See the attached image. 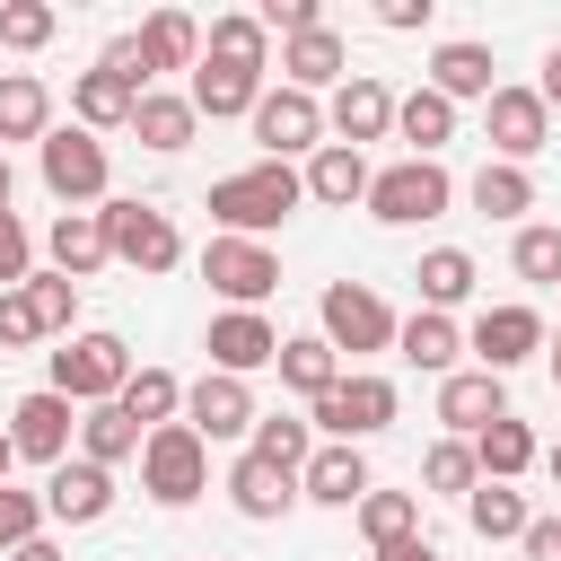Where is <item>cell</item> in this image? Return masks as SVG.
Listing matches in <instances>:
<instances>
[{"mask_svg":"<svg viewBox=\"0 0 561 561\" xmlns=\"http://www.w3.org/2000/svg\"><path fill=\"white\" fill-rule=\"evenodd\" d=\"M298 202H307V175L280 167V158H254V167H237V175L210 184V219H219V237H272Z\"/></svg>","mask_w":561,"mask_h":561,"instance_id":"6da1fadb","label":"cell"},{"mask_svg":"<svg viewBox=\"0 0 561 561\" xmlns=\"http://www.w3.org/2000/svg\"><path fill=\"white\" fill-rule=\"evenodd\" d=\"M140 491H149L158 508H193V500L210 491V438H202L193 421L149 430V438H140Z\"/></svg>","mask_w":561,"mask_h":561,"instance_id":"7a4b0ae2","label":"cell"},{"mask_svg":"<svg viewBox=\"0 0 561 561\" xmlns=\"http://www.w3.org/2000/svg\"><path fill=\"white\" fill-rule=\"evenodd\" d=\"M316 333L342 351V359H368V351H394V333H403V316L368 289V280H333L324 298H316Z\"/></svg>","mask_w":561,"mask_h":561,"instance_id":"3957f363","label":"cell"},{"mask_svg":"<svg viewBox=\"0 0 561 561\" xmlns=\"http://www.w3.org/2000/svg\"><path fill=\"white\" fill-rule=\"evenodd\" d=\"M456 202V175L438 167V158H394V167H377V184H368V219L377 228H421V219H438Z\"/></svg>","mask_w":561,"mask_h":561,"instance_id":"277c9868","label":"cell"},{"mask_svg":"<svg viewBox=\"0 0 561 561\" xmlns=\"http://www.w3.org/2000/svg\"><path fill=\"white\" fill-rule=\"evenodd\" d=\"M123 386H131V342L123 333H70L53 351V394H70L79 412L88 403H114Z\"/></svg>","mask_w":561,"mask_h":561,"instance_id":"5b68a950","label":"cell"},{"mask_svg":"<svg viewBox=\"0 0 561 561\" xmlns=\"http://www.w3.org/2000/svg\"><path fill=\"white\" fill-rule=\"evenodd\" d=\"M394 412H403V394H394V377H368V368H351L333 394H316L307 403V430H324V438H342V447H359V438H377V430H394Z\"/></svg>","mask_w":561,"mask_h":561,"instance_id":"8992f818","label":"cell"},{"mask_svg":"<svg viewBox=\"0 0 561 561\" xmlns=\"http://www.w3.org/2000/svg\"><path fill=\"white\" fill-rule=\"evenodd\" d=\"M35 158H44V193H53L61 210H96V202H105V175H114V167H105V140H96V131L61 123V131H44Z\"/></svg>","mask_w":561,"mask_h":561,"instance_id":"52a82bcc","label":"cell"},{"mask_svg":"<svg viewBox=\"0 0 561 561\" xmlns=\"http://www.w3.org/2000/svg\"><path fill=\"white\" fill-rule=\"evenodd\" d=\"M105 210V245H114V263H131V272H175L184 263V228L158 210V202H96Z\"/></svg>","mask_w":561,"mask_h":561,"instance_id":"ba28073f","label":"cell"},{"mask_svg":"<svg viewBox=\"0 0 561 561\" xmlns=\"http://www.w3.org/2000/svg\"><path fill=\"white\" fill-rule=\"evenodd\" d=\"M140 96H149V79H140V70L123 61V44H114L96 70H79V88H70V114H79V131H131Z\"/></svg>","mask_w":561,"mask_h":561,"instance_id":"9c48e42d","label":"cell"},{"mask_svg":"<svg viewBox=\"0 0 561 561\" xmlns=\"http://www.w3.org/2000/svg\"><path fill=\"white\" fill-rule=\"evenodd\" d=\"M245 123H254L263 158H280V167L324 149V96H307V88H263V105H254Z\"/></svg>","mask_w":561,"mask_h":561,"instance_id":"30bf717a","label":"cell"},{"mask_svg":"<svg viewBox=\"0 0 561 561\" xmlns=\"http://www.w3.org/2000/svg\"><path fill=\"white\" fill-rule=\"evenodd\" d=\"M202 280H210L228 307H263V298L280 289V254H272L263 237H210V245H202Z\"/></svg>","mask_w":561,"mask_h":561,"instance_id":"8fae6325","label":"cell"},{"mask_svg":"<svg viewBox=\"0 0 561 561\" xmlns=\"http://www.w3.org/2000/svg\"><path fill=\"white\" fill-rule=\"evenodd\" d=\"M280 324L263 316V307H219L210 316V333H202V351H210V368L219 377H254V368H280Z\"/></svg>","mask_w":561,"mask_h":561,"instance_id":"7c38bea8","label":"cell"},{"mask_svg":"<svg viewBox=\"0 0 561 561\" xmlns=\"http://www.w3.org/2000/svg\"><path fill=\"white\" fill-rule=\"evenodd\" d=\"M465 351H473V368H491V377H508V368H526L535 351H543V316L535 307H482L473 324H465Z\"/></svg>","mask_w":561,"mask_h":561,"instance_id":"4fadbf2b","label":"cell"},{"mask_svg":"<svg viewBox=\"0 0 561 561\" xmlns=\"http://www.w3.org/2000/svg\"><path fill=\"white\" fill-rule=\"evenodd\" d=\"M9 438H18V456H35V465L53 473V465H70L79 403H70V394H53V386H35V394H18V403H9Z\"/></svg>","mask_w":561,"mask_h":561,"instance_id":"5bb4252c","label":"cell"},{"mask_svg":"<svg viewBox=\"0 0 561 561\" xmlns=\"http://www.w3.org/2000/svg\"><path fill=\"white\" fill-rule=\"evenodd\" d=\"M482 131H491V158H500V167H526V158L552 140V105H543L535 88H491Z\"/></svg>","mask_w":561,"mask_h":561,"instance_id":"9a60e30c","label":"cell"},{"mask_svg":"<svg viewBox=\"0 0 561 561\" xmlns=\"http://www.w3.org/2000/svg\"><path fill=\"white\" fill-rule=\"evenodd\" d=\"M123 61H131L140 79H158V70H202V26H193L184 9H149L140 35H123Z\"/></svg>","mask_w":561,"mask_h":561,"instance_id":"2e32d148","label":"cell"},{"mask_svg":"<svg viewBox=\"0 0 561 561\" xmlns=\"http://www.w3.org/2000/svg\"><path fill=\"white\" fill-rule=\"evenodd\" d=\"M324 131H333L342 149L386 140V131H394V88H386V79H368V70H351V79L333 88V105H324Z\"/></svg>","mask_w":561,"mask_h":561,"instance_id":"e0dca14e","label":"cell"},{"mask_svg":"<svg viewBox=\"0 0 561 561\" xmlns=\"http://www.w3.org/2000/svg\"><path fill=\"white\" fill-rule=\"evenodd\" d=\"M184 421L202 430V438H254V386L245 377H219V368H202L193 386H184Z\"/></svg>","mask_w":561,"mask_h":561,"instance_id":"ac0fdd59","label":"cell"},{"mask_svg":"<svg viewBox=\"0 0 561 561\" xmlns=\"http://www.w3.org/2000/svg\"><path fill=\"white\" fill-rule=\"evenodd\" d=\"M438 421H447V438H482L491 421H508V386L491 368H456V377H438Z\"/></svg>","mask_w":561,"mask_h":561,"instance_id":"d6986e66","label":"cell"},{"mask_svg":"<svg viewBox=\"0 0 561 561\" xmlns=\"http://www.w3.org/2000/svg\"><path fill=\"white\" fill-rule=\"evenodd\" d=\"M377 482H368V456L359 447H342V438H316V456H307V473H298V500H316V508H359Z\"/></svg>","mask_w":561,"mask_h":561,"instance_id":"ffe728a7","label":"cell"},{"mask_svg":"<svg viewBox=\"0 0 561 561\" xmlns=\"http://www.w3.org/2000/svg\"><path fill=\"white\" fill-rule=\"evenodd\" d=\"M105 508H114V473H105V465L70 456V465L44 473V517H53V526H96Z\"/></svg>","mask_w":561,"mask_h":561,"instance_id":"44dd1931","label":"cell"},{"mask_svg":"<svg viewBox=\"0 0 561 561\" xmlns=\"http://www.w3.org/2000/svg\"><path fill=\"white\" fill-rule=\"evenodd\" d=\"M342 79H351V44H342L333 26H316V35H289V44H280V88L324 96V88H342Z\"/></svg>","mask_w":561,"mask_h":561,"instance_id":"7402d4cb","label":"cell"},{"mask_svg":"<svg viewBox=\"0 0 561 561\" xmlns=\"http://www.w3.org/2000/svg\"><path fill=\"white\" fill-rule=\"evenodd\" d=\"M298 175H307V202H324V210H351V202H368V184H377L368 149H342V140H324Z\"/></svg>","mask_w":561,"mask_h":561,"instance_id":"603a6c76","label":"cell"},{"mask_svg":"<svg viewBox=\"0 0 561 561\" xmlns=\"http://www.w3.org/2000/svg\"><path fill=\"white\" fill-rule=\"evenodd\" d=\"M491 70H500V61H491V44H473V35H447V44L430 53V88H438L447 105H465V96L491 105V88H500Z\"/></svg>","mask_w":561,"mask_h":561,"instance_id":"cb8c5ba5","label":"cell"},{"mask_svg":"<svg viewBox=\"0 0 561 561\" xmlns=\"http://www.w3.org/2000/svg\"><path fill=\"white\" fill-rule=\"evenodd\" d=\"M44 254H53L61 280H88L96 263H114V245H105V210H61V219L44 228Z\"/></svg>","mask_w":561,"mask_h":561,"instance_id":"d4e9b609","label":"cell"},{"mask_svg":"<svg viewBox=\"0 0 561 561\" xmlns=\"http://www.w3.org/2000/svg\"><path fill=\"white\" fill-rule=\"evenodd\" d=\"M394 359H412L421 377H456V359H465V333H456V316H438V307H412V316H403V333H394Z\"/></svg>","mask_w":561,"mask_h":561,"instance_id":"484cf974","label":"cell"},{"mask_svg":"<svg viewBox=\"0 0 561 561\" xmlns=\"http://www.w3.org/2000/svg\"><path fill=\"white\" fill-rule=\"evenodd\" d=\"M228 500H237V517H254V526H272L289 500H298V473H280V465H263L254 447L228 465Z\"/></svg>","mask_w":561,"mask_h":561,"instance_id":"4316f807","label":"cell"},{"mask_svg":"<svg viewBox=\"0 0 561 561\" xmlns=\"http://www.w3.org/2000/svg\"><path fill=\"white\" fill-rule=\"evenodd\" d=\"M44 131H53V88L35 70H0V149L9 140H35L44 149Z\"/></svg>","mask_w":561,"mask_h":561,"instance_id":"83f0119b","label":"cell"},{"mask_svg":"<svg viewBox=\"0 0 561 561\" xmlns=\"http://www.w3.org/2000/svg\"><path fill=\"white\" fill-rule=\"evenodd\" d=\"M202 61H228V70H272V35H263V18L254 9H228V18H210V35H202Z\"/></svg>","mask_w":561,"mask_h":561,"instance_id":"f1b7e54d","label":"cell"},{"mask_svg":"<svg viewBox=\"0 0 561 561\" xmlns=\"http://www.w3.org/2000/svg\"><path fill=\"white\" fill-rule=\"evenodd\" d=\"M184 96H193L202 123H228V114H254V105H263V79H254V70H228V61H202Z\"/></svg>","mask_w":561,"mask_h":561,"instance_id":"f546056e","label":"cell"},{"mask_svg":"<svg viewBox=\"0 0 561 561\" xmlns=\"http://www.w3.org/2000/svg\"><path fill=\"white\" fill-rule=\"evenodd\" d=\"M131 131H140V149L175 158V149H193L202 114H193V96H175V88H149V96H140V114H131Z\"/></svg>","mask_w":561,"mask_h":561,"instance_id":"4dcf8cb0","label":"cell"},{"mask_svg":"<svg viewBox=\"0 0 561 561\" xmlns=\"http://www.w3.org/2000/svg\"><path fill=\"white\" fill-rule=\"evenodd\" d=\"M342 377H351V368H342V351H333L324 333H289V342H280V386H289V394L316 403V394H333Z\"/></svg>","mask_w":561,"mask_h":561,"instance_id":"1f68e13d","label":"cell"},{"mask_svg":"<svg viewBox=\"0 0 561 561\" xmlns=\"http://www.w3.org/2000/svg\"><path fill=\"white\" fill-rule=\"evenodd\" d=\"M140 438H149V430H140L123 403H88V412H79V456H88V465H105V473H114V465H131V456H140Z\"/></svg>","mask_w":561,"mask_h":561,"instance_id":"d6a6232c","label":"cell"},{"mask_svg":"<svg viewBox=\"0 0 561 561\" xmlns=\"http://www.w3.org/2000/svg\"><path fill=\"white\" fill-rule=\"evenodd\" d=\"M394 131L412 140V158H438V149L456 140V105H447V96H438V88L421 79L412 96H394Z\"/></svg>","mask_w":561,"mask_h":561,"instance_id":"836d02e7","label":"cell"},{"mask_svg":"<svg viewBox=\"0 0 561 561\" xmlns=\"http://www.w3.org/2000/svg\"><path fill=\"white\" fill-rule=\"evenodd\" d=\"M465 526H473L482 543H526L535 508H526V491H517V482H482V491L465 500Z\"/></svg>","mask_w":561,"mask_h":561,"instance_id":"e575fe53","label":"cell"},{"mask_svg":"<svg viewBox=\"0 0 561 561\" xmlns=\"http://www.w3.org/2000/svg\"><path fill=\"white\" fill-rule=\"evenodd\" d=\"M473 465H482V482H517L526 465H543V447H535V430L508 412V421H491V430L473 438Z\"/></svg>","mask_w":561,"mask_h":561,"instance_id":"d590c367","label":"cell"},{"mask_svg":"<svg viewBox=\"0 0 561 561\" xmlns=\"http://www.w3.org/2000/svg\"><path fill=\"white\" fill-rule=\"evenodd\" d=\"M465 193H473L482 219H517V228H526V210H535V175H526V167H500V158H482V175H473Z\"/></svg>","mask_w":561,"mask_h":561,"instance_id":"8d00e7d4","label":"cell"},{"mask_svg":"<svg viewBox=\"0 0 561 561\" xmlns=\"http://www.w3.org/2000/svg\"><path fill=\"white\" fill-rule=\"evenodd\" d=\"M412 280H421V307H438V316H447V307H465V298H473V280H482V272H473V254H465V245H430Z\"/></svg>","mask_w":561,"mask_h":561,"instance_id":"74e56055","label":"cell"},{"mask_svg":"<svg viewBox=\"0 0 561 561\" xmlns=\"http://www.w3.org/2000/svg\"><path fill=\"white\" fill-rule=\"evenodd\" d=\"M140 430H167V421H184V377L175 368H131V386L114 394Z\"/></svg>","mask_w":561,"mask_h":561,"instance_id":"f35d334b","label":"cell"},{"mask_svg":"<svg viewBox=\"0 0 561 561\" xmlns=\"http://www.w3.org/2000/svg\"><path fill=\"white\" fill-rule=\"evenodd\" d=\"M351 517H359V535H368V543L386 552V543L421 535V491H368V500H359Z\"/></svg>","mask_w":561,"mask_h":561,"instance_id":"ab89813d","label":"cell"},{"mask_svg":"<svg viewBox=\"0 0 561 561\" xmlns=\"http://www.w3.org/2000/svg\"><path fill=\"white\" fill-rule=\"evenodd\" d=\"M245 447H254L263 465H280V473H307V456H316V430H307V421H289V412H263Z\"/></svg>","mask_w":561,"mask_h":561,"instance_id":"60d3db41","label":"cell"},{"mask_svg":"<svg viewBox=\"0 0 561 561\" xmlns=\"http://www.w3.org/2000/svg\"><path fill=\"white\" fill-rule=\"evenodd\" d=\"M421 482H430L438 500H473V491H482V465H473V438H438V447L421 456Z\"/></svg>","mask_w":561,"mask_h":561,"instance_id":"b9f144b4","label":"cell"},{"mask_svg":"<svg viewBox=\"0 0 561 561\" xmlns=\"http://www.w3.org/2000/svg\"><path fill=\"white\" fill-rule=\"evenodd\" d=\"M508 263H517V280H535V289H561V228L526 219V228H517V245H508Z\"/></svg>","mask_w":561,"mask_h":561,"instance_id":"7bdbcfd3","label":"cell"},{"mask_svg":"<svg viewBox=\"0 0 561 561\" xmlns=\"http://www.w3.org/2000/svg\"><path fill=\"white\" fill-rule=\"evenodd\" d=\"M61 35V18L44 0H0V53H44Z\"/></svg>","mask_w":561,"mask_h":561,"instance_id":"ee69618b","label":"cell"},{"mask_svg":"<svg viewBox=\"0 0 561 561\" xmlns=\"http://www.w3.org/2000/svg\"><path fill=\"white\" fill-rule=\"evenodd\" d=\"M53 517H44V491H18V482H0V561L18 552V543H35Z\"/></svg>","mask_w":561,"mask_h":561,"instance_id":"f6af8a7d","label":"cell"},{"mask_svg":"<svg viewBox=\"0 0 561 561\" xmlns=\"http://www.w3.org/2000/svg\"><path fill=\"white\" fill-rule=\"evenodd\" d=\"M26 298H35L44 333H61V342H70V324H79V280H61V272H35V280H26Z\"/></svg>","mask_w":561,"mask_h":561,"instance_id":"bcb514c9","label":"cell"},{"mask_svg":"<svg viewBox=\"0 0 561 561\" xmlns=\"http://www.w3.org/2000/svg\"><path fill=\"white\" fill-rule=\"evenodd\" d=\"M35 280V237L18 210H0V289H26Z\"/></svg>","mask_w":561,"mask_h":561,"instance_id":"7dc6e473","label":"cell"},{"mask_svg":"<svg viewBox=\"0 0 561 561\" xmlns=\"http://www.w3.org/2000/svg\"><path fill=\"white\" fill-rule=\"evenodd\" d=\"M26 342H44V316L26 289H0V351H26Z\"/></svg>","mask_w":561,"mask_h":561,"instance_id":"c3c4849f","label":"cell"},{"mask_svg":"<svg viewBox=\"0 0 561 561\" xmlns=\"http://www.w3.org/2000/svg\"><path fill=\"white\" fill-rule=\"evenodd\" d=\"M430 9L438 0H377V26L386 35H412V26H430Z\"/></svg>","mask_w":561,"mask_h":561,"instance_id":"681fc988","label":"cell"},{"mask_svg":"<svg viewBox=\"0 0 561 561\" xmlns=\"http://www.w3.org/2000/svg\"><path fill=\"white\" fill-rule=\"evenodd\" d=\"M526 561H561V508H535V526H526Z\"/></svg>","mask_w":561,"mask_h":561,"instance_id":"f907efd6","label":"cell"},{"mask_svg":"<svg viewBox=\"0 0 561 561\" xmlns=\"http://www.w3.org/2000/svg\"><path fill=\"white\" fill-rule=\"evenodd\" d=\"M377 561H438V543H430V535H403V543H386Z\"/></svg>","mask_w":561,"mask_h":561,"instance_id":"816d5d0a","label":"cell"},{"mask_svg":"<svg viewBox=\"0 0 561 561\" xmlns=\"http://www.w3.org/2000/svg\"><path fill=\"white\" fill-rule=\"evenodd\" d=\"M535 96H543V105H552V114H561V44H552V53H543V79H535Z\"/></svg>","mask_w":561,"mask_h":561,"instance_id":"f5cc1de1","label":"cell"},{"mask_svg":"<svg viewBox=\"0 0 561 561\" xmlns=\"http://www.w3.org/2000/svg\"><path fill=\"white\" fill-rule=\"evenodd\" d=\"M9 561H61V543H53V535H35V543H18Z\"/></svg>","mask_w":561,"mask_h":561,"instance_id":"db71d44e","label":"cell"},{"mask_svg":"<svg viewBox=\"0 0 561 561\" xmlns=\"http://www.w3.org/2000/svg\"><path fill=\"white\" fill-rule=\"evenodd\" d=\"M9 465H18V438H9V430H0V482H9Z\"/></svg>","mask_w":561,"mask_h":561,"instance_id":"11a10c76","label":"cell"},{"mask_svg":"<svg viewBox=\"0 0 561 561\" xmlns=\"http://www.w3.org/2000/svg\"><path fill=\"white\" fill-rule=\"evenodd\" d=\"M543 473H552V482H561V438H552V447H543Z\"/></svg>","mask_w":561,"mask_h":561,"instance_id":"9f6ffc18","label":"cell"},{"mask_svg":"<svg viewBox=\"0 0 561 561\" xmlns=\"http://www.w3.org/2000/svg\"><path fill=\"white\" fill-rule=\"evenodd\" d=\"M0 210H9V149H0Z\"/></svg>","mask_w":561,"mask_h":561,"instance_id":"6f0895ef","label":"cell"},{"mask_svg":"<svg viewBox=\"0 0 561 561\" xmlns=\"http://www.w3.org/2000/svg\"><path fill=\"white\" fill-rule=\"evenodd\" d=\"M552 377H561V351H552Z\"/></svg>","mask_w":561,"mask_h":561,"instance_id":"680465c9","label":"cell"}]
</instances>
